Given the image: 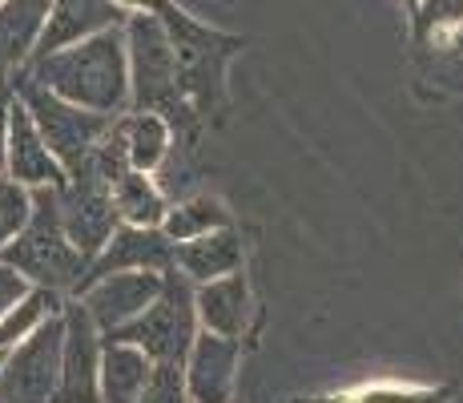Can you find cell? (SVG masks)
Wrapping results in <instances>:
<instances>
[{
  "mask_svg": "<svg viewBox=\"0 0 463 403\" xmlns=\"http://www.w3.org/2000/svg\"><path fill=\"white\" fill-rule=\"evenodd\" d=\"M118 16L121 8L113 0H49V16H44L33 61L49 57L57 49H69V44L85 37H97L105 29H118Z\"/></svg>",
  "mask_w": 463,
  "mask_h": 403,
  "instance_id": "obj_13",
  "label": "cell"
},
{
  "mask_svg": "<svg viewBox=\"0 0 463 403\" xmlns=\"http://www.w3.org/2000/svg\"><path fill=\"white\" fill-rule=\"evenodd\" d=\"M57 210L65 238L93 263V254L109 242V235L121 226L118 210H113L109 182L93 169V161H85L81 169L65 178V186H57Z\"/></svg>",
  "mask_w": 463,
  "mask_h": 403,
  "instance_id": "obj_7",
  "label": "cell"
},
{
  "mask_svg": "<svg viewBox=\"0 0 463 403\" xmlns=\"http://www.w3.org/2000/svg\"><path fill=\"white\" fill-rule=\"evenodd\" d=\"M65 319V339H61V383L57 403H101L97 396V367H101V331L89 322L81 302L61 307Z\"/></svg>",
  "mask_w": 463,
  "mask_h": 403,
  "instance_id": "obj_8",
  "label": "cell"
},
{
  "mask_svg": "<svg viewBox=\"0 0 463 403\" xmlns=\"http://www.w3.org/2000/svg\"><path fill=\"white\" fill-rule=\"evenodd\" d=\"M129 97L137 113H162L177 101V49L154 16H133L126 29Z\"/></svg>",
  "mask_w": 463,
  "mask_h": 403,
  "instance_id": "obj_6",
  "label": "cell"
},
{
  "mask_svg": "<svg viewBox=\"0 0 463 403\" xmlns=\"http://www.w3.org/2000/svg\"><path fill=\"white\" fill-rule=\"evenodd\" d=\"M427 24H456L463 21V0H427Z\"/></svg>",
  "mask_w": 463,
  "mask_h": 403,
  "instance_id": "obj_25",
  "label": "cell"
},
{
  "mask_svg": "<svg viewBox=\"0 0 463 403\" xmlns=\"http://www.w3.org/2000/svg\"><path fill=\"white\" fill-rule=\"evenodd\" d=\"M222 226H230V210L218 198H210V194H198V198L169 206L157 230L177 246V242H194V238L210 235V230H222Z\"/></svg>",
  "mask_w": 463,
  "mask_h": 403,
  "instance_id": "obj_20",
  "label": "cell"
},
{
  "mask_svg": "<svg viewBox=\"0 0 463 403\" xmlns=\"http://www.w3.org/2000/svg\"><path fill=\"white\" fill-rule=\"evenodd\" d=\"M198 335V311H194V283L177 271L162 274V294L149 302L133 322L101 339L113 343H133L154 363H182Z\"/></svg>",
  "mask_w": 463,
  "mask_h": 403,
  "instance_id": "obj_3",
  "label": "cell"
},
{
  "mask_svg": "<svg viewBox=\"0 0 463 403\" xmlns=\"http://www.w3.org/2000/svg\"><path fill=\"white\" fill-rule=\"evenodd\" d=\"M194 311H198V327L222 339H242L246 322H250V283L246 274H226L194 286Z\"/></svg>",
  "mask_w": 463,
  "mask_h": 403,
  "instance_id": "obj_14",
  "label": "cell"
},
{
  "mask_svg": "<svg viewBox=\"0 0 463 403\" xmlns=\"http://www.w3.org/2000/svg\"><path fill=\"white\" fill-rule=\"evenodd\" d=\"M154 360L133 343H101V367H97V396L101 403H137V396L146 391Z\"/></svg>",
  "mask_w": 463,
  "mask_h": 403,
  "instance_id": "obj_16",
  "label": "cell"
},
{
  "mask_svg": "<svg viewBox=\"0 0 463 403\" xmlns=\"http://www.w3.org/2000/svg\"><path fill=\"white\" fill-rule=\"evenodd\" d=\"M5 178H13L24 190H41V186H65V169L49 154V146L41 141L37 125L24 113V105L16 97H8V166Z\"/></svg>",
  "mask_w": 463,
  "mask_h": 403,
  "instance_id": "obj_12",
  "label": "cell"
},
{
  "mask_svg": "<svg viewBox=\"0 0 463 403\" xmlns=\"http://www.w3.org/2000/svg\"><path fill=\"white\" fill-rule=\"evenodd\" d=\"M61 307H65V302H61V294L41 291V286H29V294H24V299L16 302L5 319H0V351L16 347L21 339H29L49 315H61Z\"/></svg>",
  "mask_w": 463,
  "mask_h": 403,
  "instance_id": "obj_21",
  "label": "cell"
},
{
  "mask_svg": "<svg viewBox=\"0 0 463 403\" xmlns=\"http://www.w3.org/2000/svg\"><path fill=\"white\" fill-rule=\"evenodd\" d=\"M174 271L185 274L194 286L238 274L242 271V238H238L234 226H222V230H210V235H202L194 242H177Z\"/></svg>",
  "mask_w": 463,
  "mask_h": 403,
  "instance_id": "obj_15",
  "label": "cell"
},
{
  "mask_svg": "<svg viewBox=\"0 0 463 403\" xmlns=\"http://www.w3.org/2000/svg\"><path fill=\"white\" fill-rule=\"evenodd\" d=\"M29 81H37L69 105H81V110L101 113V118H118L129 105L126 33L105 29L97 37L49 53V57L29 65Z\"/></svg>",
  "mask_w": 463,
  "mask_h": 403,
  "instance_id": "obj_1",
  "label": "cell"
},
{
  "mask_svg": "<svg viewBox=\"0 0 463 403\" xmlns=\"http://www.w3.org/2000/svg\"><path fill=\"white\" fill-rule=\"evenodd\" d=\"M126 271H154V274L174 271V242H169L157 226H118L109 235V242L93 254L81 291L89 283L105 279V274H126Z\"/></svg>",
  "mask_w": 463,
  "mask_h": 403,
  "instance_id": "obj_10",
  "label": "cell"
},
{
  "mask_svg": "<svg viewBox=\"0 0 463 403\" xmlns=\"http://www.w3.org/2000/svg\"><path fill=\"white\" fill-rule=\"evenodd\" d=\"M61 339L65 319L49 315L29 339L8 347L0 363V403H57Z\"/></svg>",
  "mask_w": 463,
  "mask_h": 403,
  "instance_id": "obj_5",
  "label": "cell"
},
{
  "mask_svg": "<svg viewBox=\"0 0 463 403\" xmlns=\"http://www.w3.org/2000/svg\"><path fill=\"white\" fill-rule=\"evenodd\" d=\"M29 214H33V190L16 186L13 178H0V250L29 226Z\"/></svg>",
  "mask_w": 463,
  "mask_h": 403,
  "instance_id": "obj_22",
  "label": "cell"
},
{
  "mask_svg": "<svg viewBox=\"0 0 463 403\" xmlns=\"http://www.w3.org/2000/svg\"><path fill=\"white\" fill-rule=\"evenodd\" d=\"M118 141L126 149L129 169L137 174H157L169 158V121L162 113H133L126 121H113Z\"/></svg>",
  "mask_w": 463,
  "mask_h": 403,
  "instance_id": "obj_18",
  "label": "cell"
},
{
  "mask_svg": "<svg viewBox=\"0 0 463 403\" xmlns=\"http://www.w3.org/2000/svg\"><path fill=\"white\" fill-rule=\"evenodd\" d=\"M238 360H242L238 339H222V335H210V331H198L182 360L190 403H230L234 379H238Z\"/></svg>",
  "mask_w": 463,
  "mask_h": 403,
  "instance_id": "obj_11",
  "label": "cell"
},
{
  "mask_svg": "<svg viewBox=\"0 0 463 403\" xmlns=\"http://www.w3.org/2000/svg\"><path fill=\"white\" fill-rule=\"evenodd\" d=\"M16 101L24 105V113H29L33 125H37L41 141L49 146V154L61 161L65 174L81 169L85 161L93 158L97 141H101L113 125V118H101V113H89L81 105L61 101L57 93H49V89L37 85V81H29V77L16 85Z\"/></svg>",
  "mask_w": 463,
  "mask_h": 403,
  "instance_id": "obj_4",
  "label": "cell"
},
{
  "mask_svg": "<svg viewBox=\"0 0 463 403\" xmlns=\"http://www.w3.org/2000/svg\"><path fill=\"white\" fill-rule=\"evenodd\" d=\"M403 5L411 8V13H420V5H423V0H403Z\"/></svg>",
  "mask_w": 463,
  "mask_h": 403,
  "instance_id": "obj_27",
  "label": "cell"
},
{
  "mask_svg": "<svg viewBox=\"0 0 463 403\" xmlns=\"http://www.w3.org/2000/svg\"><path fill=\"white\" fill-rule=\"evenodd\" d=\"M162 294V274L154 271H126V274H105V279L89 283L77 302L85 307L89 322H93L101 335H113L126 322H133L149 302Z\"/></svg>",
  "mask_w": 463,
  "mask_h": 403,
  "instance_id": "obj_9",
  "label": "cell"
},
{
  "mask_svg": "<svg viewBox=\"0 0 463 403\" xmlns=\"http://www.w3.org/2000/svg\"><path fill=\"white\" fill-rule=\"evenodd\" d=\"M0 5H5V0H0Z\"/></svg>",
  "mask_w": 463,
  "mask_h": 403,
  "instance_id": "obj_30",
  "label": "cell"
},
{
  "mask_svg": "<svg viewBox=\"0 0 463 403\" xmlns=\"http://www.w3.org/2000/svg\"><path fill=\"white\" fill-rule=\"evenodd\" d=\"M137 403H190V396H185L182 363H154L149 383L137 396Z\"/></svg>",
  "mask_w": 463,
  "mask_h": 403,
  "instance_id": "obj_23",
  "label": "cell"
},
{
  "mask_svg": "<svg viewBox=\"0 0 463 403\" xmlns=\"http://www.w3.org/2000/svg\"><path fill=\"white\" fill-rule=\"evenodd\" d=\"M44 16H49V0H5L0 5V65L5 73L33 61Z\"/></svg>",
  "mask_w": 463,
  "mask_h": 403,
  "instance_id": "obj_17",
  "label": "cell"
},
{
  "mask_svg": "<svg viewBox=\"0 0 463 403\" xmlns=\"http://www.w3.org/2000/svg\"><path fill=\"white\" fill-rule=\"evenodd\" d=\"M109 194H113V210H118L121 226H162L169 210L162 186L149 174H137V169H126L121 178H113Z\"/></svg>",
  "mask_w": 463,
  "mask_h": 403,
  "instance_id": "obj_19",
  "label": "cell"
},
{
  "mask_svg": "<svg viewBox=\"0 0 463 403\" xmlns=\"http://www.w3.org/2000/svg\"><path fill=\"white\" fill-rule=\"evenodd\" d=\"M5 81H8V73H5V65H0V97H5Z\"/></svg>",
  "mask_w": 463,
  "mask_h": 403,
  "instance_id": "obj_28",
  "label": "cell"
},
{
  "mask_svg": "<svg viewBox=\"0 0 463 403\" xmlns=\"http://www.w3.org/2000/svg\"><path fill=\"white\" fill-rule=\"evenodd\" d=\"M8 166V97H0V178Z\"/></svg>",
  "mask_w": 463,
  "mask_h": 403,
  "instance_id": "obj_26",
  "label": "cell"
},
{
  "mask_svg": "<svg viewBox=\"0 0 463 403\" xmlns=\"http://www.w3.org/2000/svg\"><path fill=\"white\" fill-rule=\"evenodd\" d=\"M0 263L13 266L24 283L41 286V291H52V294H77L81 291L89 258L65 238L61 210H57V186H41V190H33L29 226L0 250Z\"/></svg>",
  "mask_w": 463,
  "mask_h": 403,
  "instance_id": "obj_2",
  "label": "cell"
},
{
  "mask_svg": "<svg viewBox=\"0 0 463 403\" xmlns=\"http://www.w3.org/2000/svg\"><path fill=\"white\" fill-rule=\"evenodd\" d=\"M24 294H29V283H24L21 274L13 271V266H5V263H0V319H5L8 311H13L16 302L24 299Z\"/></svg>",
  "mask_w": 463,
  "mask_h": 403,
  "instance_id": "obj_24",
  "label": "cell"
},
{
  "mask_svg": "<svg viewBox=\"0 0 463 403\" xmlns=\"http://www.w3.org/2000/svg\"><path fill=\"white\" fill-rule=\"evenodd\" d=\"M0 363H5V351H0Z\"/></svg>",
  "mask_w": 463,
  "mask_h": 403,
  "instance_id": "obj_29",
  "label": "cell"
}]
</instances>
